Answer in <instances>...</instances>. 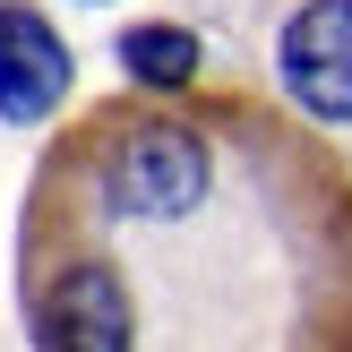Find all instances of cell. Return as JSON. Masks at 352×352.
<instances>
[{
	"label": "cell",
	"mask_w": 352,
	"mask_h": 352,
	"mask_svg": "<svg viewBox=\"0 0 352 352\" xmlns=\"http://www.w3.org/2000/svg\"><path fill=\"white\" fill-rule=\"evenodd\" d=\"M17 292L60 352H352V164L267 95H103L34 164Z\"/></svg>",
	"instance_id": "cell-1"
},
{
	"label": "cell",
	"mask_w": 352,
	"mask_h": 352,
	"mask_svg": "<svg viewBox=\"0 0 352 352\" xmlns=\"http://www.w3.org/2000/svg\"><path fill=\"white\" fill-rule=\"evenodd\" d=\"M292 103L318 120H352V0H301L275 43Z\"/></svg>",
	"instance_id": "cell-2"
},
{
	"label": "cell",
	"mask_w": 352,
	"mask_h": 352,
	"mask_svg": "<svg viewBox=\"0 0 352 352\" xmlns=\"http://www.w3.org/2000/svg\"><path fill=\"white\" fill-rule=\"evenodd\" d=\"M69 95V52L26 0H0V112L9 120H43Z\"/></svg>",
	"instance_id": "cell-3"
},
{
	"label": "cell",
	"mask_w": 352,
	"mask_h": 352,
	"mask_svg": "<svg viewBox=\"0 0 352 352\" xmlns=\"http://www.w3.org/2000/svg\"><path fill=\"white\" fill-rule=\"evenodd\" d=\"M120 69H129V86H189L198 78V43L181 26H129L120 34Z\"/></svg>",
	"instance_id": "cell-4"
}]
</instances>
